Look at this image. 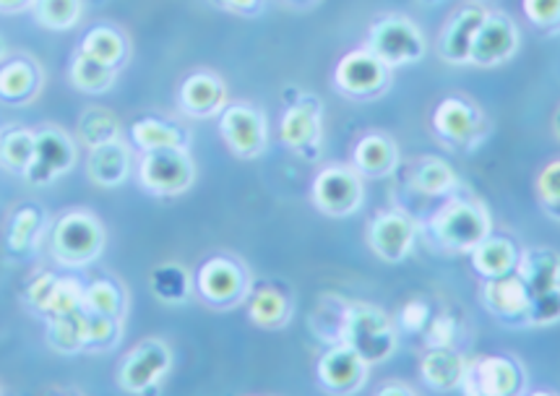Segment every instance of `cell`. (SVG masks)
<instances>
[{
  "instance_id": "1",
  "label": "cell",
  "mask_w": 560,
  "mask_h": 396,
  "mask_svg": "<svg viewBox=\"0 0 560 396\" xmlns=\"http://www.w3.org/2000/svg\"><path fill=\"white\" fill-rule=\"evenodd\" d=\"M339 341L350 345L368 365L384 363L396 350V329L392 318L373 305H347Z\"/></svg>"
},
{
  "instance_id": "2",
  "label": "cell",
  "mask_w": 560,
  "mask_h": 396,
  "mask_svg": "<svg viewBox=\"0 0 560 396\" xmlns=\"http://www.w3.org/2000/svg\"><path fill=\"white\" fill-rule=\"evenodd\" d=\"M435 241L454 254H469L490 235V220L482 203L472 198H448L430 220Z\"/></svg>"
},
{
  "instance_id": "3",
  "label": "cell",
  "mask_w": 560,
  "mask_h": 396,
  "mask_svg": "<svg viewBox=\"0 0 560 396\" xmlns=\"http://www.w3.org/2000/svg\"><path fill=\"white\" fill-rule=\"evenodd\" d=\"M368 50L388 68L418 63L425 56V37L405 16H386L371 26Z\"/></svg>"
},
{
  "instance_id": "4",
  "label": "cell",
  "mask_w": 560,
  "mask_h": 396,
  "mask_svg": "<svg viewBox=\"0 0 560 396\" xmlns=\"http://www.w3.org/2000/svg\"><path fill=\"white\" fill-rule=\"evenodd\" d=\"M102 245H105L102 224L84 211L66 214L52 230V254L63 264L81 266L94 261L102 254Z\"/></svg>"
},
{
  "instance_id": "5",
  "label": "cell",
  "mask_w": 560,
  "mask_h": 396,
  "mask_svg": "<svg viewBox=\"0 0 560 396\" xmlns=\"http://www.w3.org/2000/svg\"><path fill=\"white\" fill-rule=\"evenodd\" d=\"M196 167L186 149H154L143 152L139 180L156 196H177L190 188Z\"/></svg>"
},
{
  "instance_id": "6",
  "label": "cell",
  "mask_w": 560,
  "mask_h": 396,
  "mask_svg": "<svg viewBox=\"0 0 560 396\" xmlns=\"http://www.w3.org/2000/svg\"><path fill=\"white\" fill-rule=\"evenodd\" d=\"M363 175L350 167H326L313 183V203L334 217L345 220L363 207Z\"/></svg>"
},
{
  "instance_id": "7",
  "label": "cell",
  "mask_w": 560,
  "mask_h": 396,
  "mask_svg": "<svg viewBox=\"0 0 560 396\" xmlns=\"http://www.w3.org/2000/svg\"><path fill=\"white\" fill-rule=\"evenodd\" d=\"M170 365H173V354H170L165 341L147 339L139 347H133L128 358L122 360L118 381L126 392H149V388L165 378Z\"/></svg>"
},
{
  "instance_id": "8",
  "label": "cell",
  "mask_w": 560,
  "mask_h": 396,
  "mask_svg": "<svg viewBox=\"0 0 560 396\" xmlns=\"http://www.w3.org/2000/svg\"><path fill=\"white\" fill-rule=\"evenodd\" d=\"M388 68L371 50H352L350 56L339 60L334 81L347 97H375L388 84Z\"/></svg>"
},
{
  "instance_id": "9",
  "label": "cell",
  "mask_w": 560,
  "mask_h": 396,
  "mask_svg": "<svg viewBox=\"0 0 560 396\" xmlns=\"http://www.w3.org/2000/svg\"><path fill=\"white\" fill-rule=\"evenodd\" d=\"M220 131L230 152L241 160H256L266 149V120L248 105H230L220 113Z\"/></svg>"
},
{
  "instance_id": "10",
  "label": "cell",
  "mask_w": 560,
  "mask_h": 396,
  "mask_svg": "<svg viewBox=\"0 0 560 396\" xmlns=\"http://www.w3.org/2000/svg\"><path fill=\"white\" fill-rule=\"evenodd\" d=\"M518 386H522V371L514 360L488 354V358H477L475 363H467L459 388L472 396H509L516 394Z\"/></svg>"
},
{
  "instance_id": "11",
  "label": "cell",
  "mask_w": 560,
  "mask_h": 396,
  "mask_svg": "<svg viewBox=\"0 0 560 396\" xmlns=\"http://www.w3.org/2000/svg\"><path fill=\"white\" fill-rule=\"evenodd\" d=\"M415 237H418V228H415V222L409 220L405 211H384L368 228L371 251L386 264L405 261L412 254Z\"/></svg>"
},
{
  "instance_id": "12",
  "label": "cell",
  "mask_w": 560,
  "mask_h": 396,
  "mask_svg": "<svg viewBox=\"0 0 560 396\" xmlns=\"http://www.w3.org/2000/svg\"><path fill=\"white\" fill-rule=\"evenodd\" d=\"M518 50V30L503 13H490L485 16V22L475 34L472 53H469V63L493 68L501 66L505 60L514 58Z\"/></svg>"
},
{
  "instance_id": "13",
  "label": "cell",
  "mask_w": 560,
  "mask_h": 396,
  "mask_svg": "<svg viewBox=\"0 0 560 396\" xmlns=\"http://www.w3.org/2000/svg\"><path fill=\"white\" fill-rule=\"evenodd\" d=\"M73 160H77V152H73V141L66 133L39 131L34 139V156L24 175L32 186H47L58 175L68 173L73 167Z\"/></svg>"
},
{
  "instance_id": "14",
  "label": "cell",
  "mask_w": 560,
  "mask_h": 396,
  "mask_svg": "<svg viewBox=\"0 0 560 396\" xmlns=\"http://www.w3.org/2000/svg\"><path fill=\"white\" fill-rule=\"evenodd\" d=\"M368 368L371 365H368L350 345L337 341V345L320 358L318 378L320 384L329 388V392L350 394V392H358V388L365 384Z\"/></svg>"
},
{
  "instance_id": "15",
  "label": "cell",
  "mask_w": 560,
  "mask_h": 396,
  "mask_svg": "<svg viewBox=\"0 0 560 396\" xmlns=\"http://www.w3.org/2000/svg\"><path fill=\"white\" fill-rule=\"evenodd\" d=\"M482 126V113L477 110L469 100L446 97L439 102L433 113V128L443 141L454 147H469V141L477 139Z\"/></svg>"
},
{
  "instance_id": "16",
  "label": "cell",
  "mask_w": 560,
  "mask_h": 396,
  "mask_svg": "<svg viewBox=\"0 0 560 396\" xmlns=\"http://www.w3.org/2000/svg\"><path fill=\"white\" fill-rule=\"evenodd\" d=\"M196 287L211 305H235L245 292V271L232 258H211L198 269Z\"/></svg>"
},
{
  "instance_id": "17",
  "label": "cell",
  "mask_w": 560,
  "mask_h": 396,
  "mask_svg": "<svg viewBox=\"0 0 560 396\" xmlns=\"http://www.w3.org/2000/svg\"><path fill=\"white\" fill-rule=\"evenodd\" d=\"M480 298L485 308L493 313V316L509 321V324H516V321L527 324V308L532 295L516 271L495 279H485Z\"/></svg>"
},
{
  "instance_id": "18",
  "label": "cell",
  "mask_w": 560,
  "mask_h": 396,
  "mask_svg": "<svg viewBox=\"0 0 560 396\" xmlns=\"http://www.w3.org/2000/svg\"><path fill=\"white\" fill-rule=\"evenodd\" d=\"M279 136L290 149L305 154L308 160H316L320 143V107L316 100H300L290 110L284 113L282 126H279Z\"/></svg>"
},
{
  "instance_id": "19",
  "label": "cell",
  "mask_w": 560,
  "mask_h": 396,
  "mask_svg": "<svg viewBox=\"0 0 560 396\" xmlns=\"http://www.w3.org/2000/svg\"><path fill=\"white\" fill-rule=\"evenodd\" d=\"M485 16H488V11H485L482 5H464V9H459L448 19L446 30L441 32L439 39V56L446 60V63H469L475 34L482 26Z\"/></svg>"
},
{
  "instance_id": "20",
  "label": "cell",
  "mask_w": 560,
  "mask_h": 396,
  "mask_svg": "<svg viewBox=\"0 0 560 396\" xmlns=\"http://www.w3.org/2000/svg\"><path fill=\"white\" fill-rule=\"evenodd\" d=\"M228 105V89L214 73H190L180 86V107L194 118H211L220 115Z\"/></svg>"
},
{
  "instance_id": "21",
  "label": "cell",
  "mask_w": 560,
  "mask_h": 396,
  "mask_svg": "<svg viewBox=\"0 0 560 396\" xmlns=\"http://www.w3.org/2000/svg\"><path fill=\"white\" fill-rule=\"evenodd\" d=\"M516 275L527 284L529 295L560 287V256L550 248H529L518 254Z\"/></svg>"
},
{
  "instance_id": "22",
  "label": "cell",
  "mask_w": 560,
  "mask_h": 396,
  "mask_svg": "<svg viewBox=\"0 0 560 396\" xmlns=\"http://www.w3.org/2000/svg\"><path fill=\"white\" fill-rule=\"evenodd\" d=\"M464 371H467V360L459 352H454V347H428L425 358L420 363L422 381L430 388H439V392L459 388Z\"/></svg>"
},
{
  "instance_id": "23",
  "label": "cell",
  "mask_w": 560,
  "mask_h": 396,
  "mask_svg": "<svg viewBox=\"0 0 560 396\" xmlns=\"http://www.w3.org/2000/svg\"><path fill=\"white\" fill-rule=\"evenodd\" d=\"M469 258H472V269L482 279H495L516 271L518 248L509 241V237L488 235L482 243H477L475 248L469 251Z\"/></svg>"
},
{
  "instance_id": "24",
  "label": "cell",
  "mask_w": 560,
  "mask_h": 396,
  "mask_svg": "<svg viewBox=\"0 0 560 396\" xmlns=\"http://www.w3.org/2000/svg\"><path fill=\"white\" fill-rule=\"evenodd\" d=\"M354 170L363 177H386L396 170L399 152L396 143L384 133H368L354 147Z\"/></svg>"
},
{
  "instance_id": "25",
  "label": "cell",
  "mask_w": 560,
  "mask_h": 396,
  "mask_svg": "<svg viewBox=\"0 0 560 396\" xmlns=\"http://www.w3.org/2000/svg\"><path fill=\"white\" fill-rule=\"evenodd\" d=\"M89 177H92L97 186L115 188L126 180L128 173H131V154L122 147L120 139L102 143V147L92 149V156H89Z\"/></svg>"
},
{
  "instance_id": "26",
  "label": "cell",
  "mask_w": 560,
  "mask_h": 396,
  "mask_svg": "<svg viewBox=\"0 0 560 396\" xmlns=\"http://www.w3.org/2000/svg\"><path fill=\"white\" fill-rule=\"evenodd\" d=\"M39 86V73L30 60L16 58L0 68V100L26 102Z\"/></svg>"
},
{
  "instance_id": "27",
  "label": "cell",
  "mask_w": 560,
  "mask_h": 396,
  "mask_svg": "<svg viewBox=\"0 0 560 396\" xmlns=\"http://www.w3.org/2000/svg\"><path fill=\"white\" fill-rule=\"evenodd\" d=\"M412 186L422 196H446L456 186V173L439 156H425L412 173Z\"/></svg>"
},
{
  "instance_id": "28",
  "label": "cell",
  "mask_w": 560,
  "mask_h": 396,
  "mask_svg": "<svg viewBox=\"0 0 560 396\" xmlns=\"http://www.w3.org/2000/svg\"><path fill=\"white\" fill-rule=\"evenodd\" d=\"M133 141L139 143L143 152H154V149H186V133L177 131L170 123L143 118L133 123L131 128Z\"/></svg>"
},
{
  "instance_id": "29",
  "label": "cell",
  "mask_w": 560,
  "mask_h": 396,
  "mask_svg": "<svg viewBox=\"0 0 560 396\" xmlns=\"http://www.w3.org/2000/svg\"><path fill=\"white\" fill-rule=\"evenodd\" d=\"M81 53L89 58L100 60V63L105 66H120L122 58H126V43H122V37L110 26H97V30H92L84 37V43H81Z\"/></svg>"
},
{
  "instance_id": "30",
  "label": "cell",
  "mask_w": 560,
  "mask_h": 396,
  "mask_svg": "<svg viewBox=\"0 0 560 396\" xmlns=\"http://www.w3.org/2000/svg\"><path fill=\"white\" fill-rule=\"evenodd\" d=\"M79 136L89 149L102 147V143H110L120 139V123L115 120L110 110H102V107H89L79 120Z\"/></svg>"
},
{
  "instance_id": "31",
  "label": "cell",
  "mask_w": 560,
  "mask_h": 396,
  "mask_svg": "<svg viewBox=\"0 0 560 396\" xmlns=\"http://www.w3.org/2000/svg\"><path fill=\"white\" fill-rule=\"evenodd\" d=\"M32 11L45 30L68 32L79 24L81 0H34Z\"/></svg>"
},
{
  "instance_id": "32",
  "label": "cell",
  "mask_w": 560,
  "mask_h": 396,
  "mask_svg": "<svg viewBox=\"0 0 560 396\" xmlns=\"http://www.w3.org/2000/svg\"><path fill=\"white\" fill-rule=\"evenodd\" d=\"M250 321L256 326H266V329H277V326H284V321L290 318V303L282 292L277 290H258L250 300Z\"/></svg>"
},
{
  "instance_id": "33",
  "label": "cell",
  "mask_w": 560,
  "mask_h": 396,
  "mask_svg": "<svg viewBox=\"0 0 560 396\" xmlns=\"http://www.w3.org/2000/svg\"><path fill=\"white\" fill-rule=\"evenodd\" d=\"M115 68L100 63V60L84 56V53H79L77 58H73V66H71V79H73V86H79L81 92H89V94H100L105 92V89L113 86V79H115Z\"/></svg>"
},
{
  "instance_id": "34",
  "label": "cell",
  "mask_w": 560,
  "mask_h": 396,
  "mask_svg": "<svg viewBox=\"0 0 560 396\" xmlns=\"http://www.w3.org/2000/svg\"><path fill=\"white\" fill-rule=\"evenodd\" d=\"M152 290L162 303H170V305L183 303V300H188L190 295L188 271L177 264L160 266V269H154L152 275Z\"/></svg>"
},
{
  "instance_id": "35",
  "label": "cell",
  "mask_w": 560,
  "mask_h": 396,
  "mask_svg": "<svg viewBox=\"0 0 560 396\" xmlns=\"http://www.w3.org/2000/svg\"><path fill=\"white\" fill-rule=\"evenodd\" d=\"M50 345L60 352H77L86 345L84 334V308L77 313H68V316H52L50 331H47Z\"/></svg>"
},
{
  "instance_id": "36",
  "label": "cell",
  "mask_w": 560,
  "mask_h": 396,
  "mask_svg": "<svg viewBox=\"0 0 560 396\" xmlns=\"http://www.w3.org/2000/svg\"><path fill=\"white\" fill-rule=\"evenodd\" d=\"M34 139H37V133L24 131V128H13V131L0 136V162L24 173L34 156Z\"/></svg>"
},
{
  "instance_id": "37",
  "label": "cell",
  "mask_w": 560,
  "mask_h": 396,
  "mask_svg": "<svg viewBox=\"0 0 560 396\" xmlns=\"http://www.w3.org/2000/svg\"><path fill=\"white\" fill-rule=\"evenodd\" d=\"M120 292L118 287L110 282H94L89 290H84V308L100 316H118L120 313Z\"/></svg>"
},
{
  "instance_id": "38",
  "label": "cell",
  "mask_w": 560,
  "mask_h": 396,
  "mask_svg": "<svg viewBox=\"0 0 560 396\" xmlns=\"http://www.w3.org/2000/svg\"><path fill=\"white\" fill-rule=\"evenodd\" d=\"M560 321V287L548 292L532 295L527 308V324L529 326H550Z\"/></svg>"
},
{
  "instance_id": "39",
  "label": "cell",
  "mask_w": 560,
  "mask_h": 396,
  "mask_svg": "<svg viewBox=\"0 0 560 396\" xmlns=\"http://www.w3.org/2000/svg\"><path fill=\"white\" fill-rule=\"evenodd\" d=\"M81 308H84V292L71 279H58L45 313H50V316H68V313H77Z\"/></svg>"
},
{
  "instance_id": "40",
  "label": "cell",
  "mask_w": 560,
  "mask_h": 396,
  "mask_svg": "<svg viewBox=\"0 0 560 396\" xmlns=\"http://www.w3.org/2000/svg\"><path fill=\"white\" fill-rule=\"evenodd\" d=\"M39 220H43V214H39L34 207H24L16 211V217H13L11 222V232H9V245L13 251H24L26 245L32 243L34 232L39 230Z\"/></svg>"
},
{
  "instance_id": "41",
  "label": "cell",
  "mask_w": 560,
  "mask_h": 396,
  "mask_svg": "<svg viewBox=\"0 0 560 396\" xmlns=\"http://www.w3.org/2000/svg\"><path fill=\"white\" fill-rule=\"evenodd\" d=\"M524 13L539 30H558L560 0H524Z\"/></svg>"
},
{
  "instance_id": "42",
  "label": "cell",
  "mask_w": 560,
  "mask_h": 396,
  "mask_svg": "<svg viewBox=\"0 0 560 396\" xmlns=\"http://www.w3.org/2000/svg\"><path fill=\"white\" fill-rule=\"evenodd\" d=\"M456 334H459V326H456V318L448 316V313L430 318L425 326L428 347H454Z\"/></svg>"
},
{
  "instance_id": "43",
  "label": "cell",
  "mask_w": 560,
  "mask_h": 396,
  "mask_svg": "<svg viewBox=\"0 0 560 396\" xmlns=\"http://www.w3.org/2000/svg\"><path fill=\"white\" fill-rule=\"evenodd\" d=\"M537 194L542 198V207L560 201V160L550 162V165L539 173Z\"/></svg>"
},
{
  "instance_id": "44",
  "label": "cell",
  "mask_w": 560,
  "mask_h": 396,
  "mask_svg": "<svg viewBox=\"0 0 560 396\" xmlns=\"http://www.w3.org/2000/svg\"><path fill=\"white\" fill-rule=\"evenodd\" d=\"M430 321V311L425 303H420V300H409L405 308L399 311V326L407 331H425Z\"/></svg>"
},
{
  "instance_id": "45",
  "label": "cell",
  "mask_w": 560,
  "mask_h": 396,
  "mask_svg": "<svg viewBox=\"0 0 560 396\" xmlns=\"http://www.w3.org/2000/svg\"><path fill=\"white\" fill-rule=\"evenodd\" d=\"M56 282H58V277H52V275H43L39 279H34L30 287V300H32L34 308L37 311L47 308L52 290H56Z\"/></svg>"
},
{
  "instance_id": "46",
  "label": "cell",
  "mask_w": 560,
  "mask_h": 396,
  "mask_svg": "<svg viewBox=\"0 0 560 396\" xmlns=\"http://www.w3.org/2000/svg\"><path fill=\"white\" fill-rule=\"evenodd\" d=\"M220 3L224 5V9H230L235 13H253L258 9V3H261V0H220Z\"/></svg>"
},
{
  "instance_id": "47",
  "label": "cell",
  "mask_w": 560,
  "mask_h": 396,
  "mask_svg": "<svg viewBox=\"0 0 560 396\" xmlns=\"http://www.w3.org/2000/svg\"><path fill=\"white\" fill-rule=\"evenodd\" d=\"M32 5L34 0H0V13H22Z\"/></svg>"
},
{
  "instance_id": "48",
  "label": "cell",
  "mask_w": 560,
  "mask_h": 396,
  "mask_svg": "<svg viewBox=\"0 0 560 396\" xmlns=\"http://www.w3.org/2000/svg\"><path fill=\"white\" fill-rule=\"evenodd\" d=\"M545 211H548L552 220L560 222V201L558 203H548V207H545Z\"/></svg>"
},
{
  "instance_id": "49",
  "label": "cell",
  "mask_w": 560,
  "mask_h": 396,
  "mask_svg": "<svg viewBox=\"0 0 560 396\" xmlns=\"http://www.w3.org/2000/svg\"><path fill=\"white\" fill-rule=\"evenodd\" d=\"M552 126H556V133H558V139H560V107H558V113H556V120H552Z\"/></svg>"
},
{
  "instance_id": "50",
  "label": "cell",
  "mask_w": 560,
  "mask_h": 396,
  "mask_svg": "<svg viewBox=\"0 0 560 396\" xmlns=\"http://www.w3.org/2000/svg\"><path fill=\"white\" fill-rule=\"evenodd\" d=\"M5 56V47H3V39H0V58Z\"/></svg>"
}]
</instances>
